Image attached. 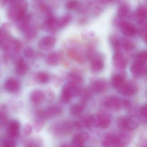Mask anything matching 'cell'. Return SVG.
I'll use <instances>...</instances> for the list:
<instances>
[{
  "label": "cell",
  "mask_w": 147,
  "mask_h": 147,
  "mask_svg": "<svg viewBox=\"0 0 147 147\" xmlns=\"http://www.w3.org/2000/svg\"><path fill=\"white\" fill-rule=\"evenodd\" d=\"M27 8V2L25 0H16L9 10V17L16 20H20L26 15Z\"/></svg>",
  "instance_id": "cell-1"
},
{
  "label": "cell",
  "mask_w": 147,
  "mask_h": 147,
  "mask_svg": "<svg viewBox=\"0 0 147 147\" xmlns=\"http://www.w3.org/2000/svg\"><path fill=\"white\" fill-rule=\"evenodd\" d=\"M105 107L113 110H119L123 108H128L131 103L128 100L121 99L116 96H110L107 98L104 102Z\"/></svg>",
  "instance_id": "cell-2"
},
{
  "label": "cell",
  "mask_w": 147,
  "mask_h": 147,
  "mask_svg": "<svg viewBox=\"0 0 147 147\" xmlns=\"http://www.w3.org/2000/svg\"><path fill=\"white\" fill-rule=\"evenodd\" d=\"M118 126L122 129L129 131L135 129L139 125V121L135 117H123L120 118Z\"/></svg>",
  "instance_id": "cell-3"
},
{
  "label": "cell",
  "mask_w": 147,
  "mask_h": 147,
  "mask_svg": "<svg viewBox=\"0 0 147 147\" xmlns=\"http://www.w3.org/2000/svg\"><path fill=\"white\" fill-rule=\"evenodd\" d=\"M91 60V69L94 73H98L102 71L104 67V62L102 57L95 53L90 58Z\"/></svg>",
  "instance_id": "cell-4"
},
{
  "label": "cell",
  "mask_w": 147,
  "mask_h": 147,
  "mask_svg": "<svg viewBox=\"0 0 147 147\" xmlns=\"http://www.w3.org/2000/svg\"><path fill=\"white\" fill-rule=\"evenodd\" d=\"M119 27L122 33L125 36L132 37L136 32L135 26L129 22L123 21L119 22Z\"/></svg>",
  "instance_id": "cell-5"
},
{
  "label": "cell",
  "mask_w": 147,
  "mask_h": 147,
  "mask_svg": "<svg viewBox=\"0 0 147 147\" xmlns=\"http://www.w3.org/2000/svg\"><path fill=\"white\" fill-rule=\"evenodd\" d=\"M113 65L118 70H123L127 65V60L120 52L115 53L113 57Z\"/></svg>",
  "instance_id": "cell-6"
},
{
  "label": "cell",
  "mask_w": 147,
  "mask_h": 147,
  "mask_svg": "<svg viewBox=\"0 0 147 147\" xmlns=\"http://www.w3.org/2000/svg\"><path fill=\"white\" fill-rule=\"evenodd\" d=\"M72 129V125L69 122L57 124L54 129V134L58 136H63L70 134Z\"/></svg>",
  "instance_id": "cell-7"
},
{
  "label": "cell",
  "mask_w": 147,
  "mask_h": 147,
  "mask_svg": "<svg viewBox=\"0 0 147 147\" xmlns=\"http://www.w3.org/2000/svg\"><path fill=\"white\" fill-rule=\"evenodd\" d=\"M56 44V39L52 36L43 37L40 40L38 44L40 49L43 51H49L54 48Z\"/></svg>",
  "instance_id": "cell-8"
},
{
  "label": "cell",
  "mask_w": 147,
  "mask_h": 147,
  "mask_svg": "<svg viewBox=\"0 0 147 147\" xmlns=\"http://www.w3.org/2000/svg\"><path fill=\"white\" fill-rule=\"evenodd\" d=\"M120 93L125 96H131L137 92L138 89L135 84L131 82H126L118 89Z\"/></svg>",
  "instance_id": "cell-9"
},
{
  "label": "cell",
  "mask_w": 147,
  "mask_h": 147,
  "mask_svg": "<svg viewBox=\"0 0 147 147\" xmlns=\"http://www.w3.org/2000/svg\"><path fill=\"white\" fill-rule=\"evenodd\" d=\"M146 63L135 61L131 66V74L134 78H139L143 76L146 72Z\"/></svg>",
  "instance_id": "cell-10"
},
{
  "label": "cell",
  "mask_w": 147,
  "mask_h": 147,
  "mask_svg": "<svg viewBox=\"0 0 147 147\" xmlns=\"http://www.w3.org/2000/svg\"><path fill=\"white\" fill-rule=\"evenodd\" d=\"M61 111L60 108L56 106L49 107L46 109L39 112L38 117L45 120L57 115L60 113Z\"/></svg>",
  "instance_id": "cell-11"
},
{
  "label": "cell",
  "mask_w": 147,
  "mask_h": 147,
  "mask_svg": "<svg viewBox=\"0 0 147 147\" xmlns=\"http://www.w3.org/2000/svg\"><path fill=\"white\" fill-rule=\"evenodd\" d=\"M106 82L102 80H96L92 81L91 84V89L93 92L100 93L106 90L107 88Z\"/></svg>",
  "instance_id": "cell-12"
},
{
  "label": "cell",
  "mask_w": 147,
  "mask_h": 147,
  "mask_svg": "<svg viewBox=\"0 0 147 147\" xmlns=\"http://www.w3.org/2000/svg\"><path fill=\"white\" fill-rule=\"evenodd\" d=\"M89 138V135L86 133H81L76 135L72 142V147H83L84 143Z\"/></svg>",
  "instance_id": "cell-13"
},
{
  "label": "cell",
  "mask_w": 147,
  "mask_h": 147,
  "mask_svg": "<svg viewBox=\"0 0 147 147\" xmlns=\"http://www.w3.org/2000/svg\"><path fill=\"white\" fill-rule=\"evenodd\" d=\"M20 86V83L16 79H8L4 84V87L7 91L14 92L17 90Z\"/></svg>",
  "instance_id": "cell-14"
},
{
  "label": "cell",
  "mask_w": 147,
  "mask_h": 147,
  "mask_svg": "<svg viewBox=\"0 0 147 147\" xmlns=\"http://www.w3.org/2000/svg\"><path fill=\"white\" fill-rule=\"evenodd\" d=\"M147 16V11L146 7L140 6L137 8L135 12V18L139 24H143L146 20Z\"/></svg>",
  "instance_id": "cell-15"
},
{
  "label": "cell",
  "mask_w": 147,
  "mask_h": 147,
  "mask_svg": "<svg viewBox=\"0 0 147 147\" xmlns=\"http://www.w3.org/2000/svg\"><path fill=\"white\" fill-rule=\"evenodd\" d=\"M120 142L121 143L118 137L113 135H108L104 139L102 145L104 147H112Z\"/></svg>",
  "instance_id": "cell-16"
},
{
  "label": "cell",
  "mask_w": 147,
  "mask_h": 147,
  "mask_svg": "<svg viewBox=\"0 0 147 147\" xmlns=\"http://www.w3.org/2000/svg\"><path fill=\"white\" fill-rule=\"evenodd\" d=\"M99 127L103 129L108 127L110 123V118L109 116L105 113L98 114Z\"/></svg>",
  "instance_id": "cell-17"
},
{
  "label": "cell",
  "mask_w": 147,
  "mask_h": 147,
  "mask_svg": "<svg viewBox=\"0 0 147 147\" xmlns=\"http://www.w3.org/2000/svg\"><path fill=\"white\" fill-rule=\"evenodd\" d=\"M20 129V124L17 121H14L9 123L8 127V133L11 137L17 136Z\"/></svg>",
  "instance_id": "cell-18"
},
{
  "label": "cell",
  "mask_w": 147,
  "mask_h": 147,
  "mask_svg": "<svg viewBox=\"0 0 147 147\" xmlns=\"http://www.w3.org/2000/svg\"><path fill=\"white\" fill-rule=\"evenodd\" d=\"M60 59V55L58 53L56 52L52 53L47 56L46 63L50 66H55L59 63Z\"/></svg>",
  "instance_id": "cell-19"
},
{
  "label": "cell",
  "mask_w": 147,
  "mask_h": 147,
  "mask_svg": "<svg viewBox=\"0 0 147 147\" xmlns=\"http://www.w3.org/2000/svg\"><path fill=\"white\" fill-rule=\"evenodd\" d=\"M125 82L123 76L121 74H116L113 75L111 78V84L115 89L118 90Z\"/></svg>",
  "instance_id": "cell-20"
},
{
  "label": "cell",
  "mask_w": 147,
  "mask_h": 147,
  "mask_svg": "<svg viewBox=\"0 0 147 147\" xmlns=\"http://www.w3.org/2000/svg\"><path fill=\"white\" fill-rule=\"evenodd\" d=\"M130 11L129 5L127 3H123L118 7L117 15L120 18H124L128 15Z\"/></svg>",
  "instance_id": "cell-21"
},
{
  "label": "cell",
  "mask_w": 147,
  "mask_h": 147,
  "mask_svg": "<svg viewBox=\"0 0 147 147\" xmlns=\"http://www.w3.org/2000/svg\"><path fill=\"white\" fill-rule=\"evenodd\" d=\"M45 26V28L50 32H55L58 28V20L55 18L50 17L46 21Z\"/></svg>",
  "instance_id": "cell-22"
},
{
  "label": "cell",
  "mask_w": 147,
  "mask_h": 147,
  "mask_svg": "<svg viewBox=\"0 0 147 147\" xmlns=\"http://www.w3.org/2000/svg\"><path fill=\"white\" fill-rule=\"evenodd\" d=\"M28 67L22 58L18 59L16 64V72L20 75L25 74L27 71Z\"/></svg>",
  "instance_id": "cell-23"
},
{
  "label": "cell",
  "mask_w": 147,
  "mask_h": 147,
  "mask_svg": "<svg viewBox=\"0 0 147 147\" xmlns=\"http://www.w3.org/2000/svg\"><path fill=\"white\" fill-rule=\"evenodd\" d=\"M12 40L13 39L7 34L3 35L0 38V48L3 50H9Z\"/></svg>",
  "instance_id": "cell-24"
},
{
  "label": "cell",
  "mask_w": 147,
  "mask_h": 147,
  "mask_svg": "<svg viewBox=\"0 0 147 147\" xmlns=\"http://www.w3.org/2000/svg\"><path fill=\"white\" fill-rule=\"evenodd\" d=\"M44 97V94L42 91L39 90H36L32 92L31 95V101L35 104L40 102Z\"/></svg>",
  "instance_id": "cell-25"
},
{
  "label": "cell",
  "mask_w": 147,
  "mask_h": 147,
  "mask_svg": "<svg viewBox=\"0 0 147 147\" xmlns=\"http://www.w3.org/2000/svg\"><path fill=\"white\" fill-rule=\"evenodd\" d=\"M84 109L83 104H78L72 105L70 108V111L71 115L74 116L79 115L83 112Z\"/></svg>",
  "instance_id": "cell-26"
},
{
  "label": "cell",
  "mask_w": 147,
  "mask_h": 147,
  "mask_svg": "<svg viewBox=\"0 0 147 147\" xmlns=\"http://www.w3.org/2000/svg\"><path fill=\"white\" fill-rule=\"evenodd\" d=\"M72 16L70 14H66L63 16L59 21H58V27L62 28L67 26L71 20Z\"/></svg>",
  "instance_id": "cell-27"
},
{
  "label": "cell",
  "mask_w": 147,
  "mask_h": 147,
  "mask_svg": "<svg viewBox=\"0 0 147 147\" xmlns=\"http://www.w3.org/2000/svg\"><path fill=\"white\" fill-rule=\"evenodd\" d=\"M110 41L111 46L113 47V49L116 52H120L121 46V41L119 40V39L116 36H112L110 39Z\"/></svg>",
  "instance_id": "cell-28"
},
{
  "label": "cell",
  "mask_w": 147,
  "mask_h": 147,
  "mask_svg": "<svg viewBox=\"0 0 147 147\" xmlns=\"http://www.w3.org/2000/svg\"><path fill=\"white\" fill-rule=\"evenodd\" d=\"M68 79L69 82L75 84L76 85H78L82 82L83 79L81 76L79 74L76 73H71L68 76Z\"/></svg>",
  "instance_id": "cell-29"
},
{
  "label": "cell",
  "mask_w": 147,
  "mask_h": 147,
  "mask_svg": "<svg viewBox=\"0 0 147 147\" xmlns=\"http://www.w3.org/2000/svg\"><path fill=\"white\" fill-rule=\"evenodd\" d=\"M121 47H123L126 51H131L134 49V45L133 42L126 39L122 40L121 41Z\"/></svg>",
  "instance_id": "cell-30"
},
{
  "label": "cell",
  "mask_w": 147,
  "mask_h": 147,
  "mask_svg": "<svg viewBox=\"0 0 147 147\" xmlns=\"http://www.w3.org/2000/svg\"><path fill=\"white\" fill-rule=\"evenodd\" d=\"M37 78L39 82L41 84H45L50 80V76L45 72H40L37 75Z\"/></svg>",
  "instance_id": "cell-31"
},
{
  "label": "cell",
  "mask_w": 147,
  "mask_h": 147,
  "mask_svg": "<svg viewBox=\"0 0 147 147\" xmlns=\"http://www.w3.org/2000/svg\"><path fill=\"white\" fill-rule=\"evenodd\" d=\"M147 58V53L146 51L138 53L135 56V61L146 63V62Z\"/></svg>",
  "instance_id": "cell-32"
},
{
  "label": "cell",
  "mask_w": 147,
  "mask_h": 147,
  "mask_svg": "<svg viewBox=\"0 0 147 147\" xmlns=\"http://www.w3.org/2000/svg\"><path fill=\"white\" fill-rule=\"evenodd\" d=\"M68 54L69 56L73 59H75L78 63H81L83 62V57L82 56L79 54L78 53L76 52V51L73 50H70L68 51Z\"/></svg>",
  "instance_id": "cell-33"
},
{
  "label": "cell",
  "mask_w": 147,
  "mask_h": 147,
  "mask_svg": "<svg viewBox=\"0 0 147 147\" xmlns=\"http://www.w3.org/2000/svg\"><path fill=\"white\" fill-rule=\"evenodd\" d=\"M79 3L77 0H71L66 3V8L68 10H74L78 7Z\"/></svg>",
  "instance_id": "cell-34"
},
{
  "label": "cell",
  "mask_w": 147,
  "mask_h": 147,
  "mask_svg": "<svg viewBox=\"0 0 147 147\" xmlns=\"http://www.w3.org/2000/svg\"><path fill=\"white\" fill-rule=\"evenodd\" d=\"M21 47V45L20 42L16 40L13 39L9 49H12L13 51L17 53L20 51Z\"/></svg>",
  "instance_id": "cell-35"
},
{
  "label": "cell",
  "mask_w": 147,
  "mask_h": 147,
  "mask_svg": "<svg viewBox=\"0 0 147 147\" xmlns=\"http://www.w3.org/2000/svg\"><path fill=\"white\" fill-rule=\"evenodd\" d=\"M44 121L45 120L43 119L38 117V119L36 120L34 123V128L35 131L39 132L41 130L44 126Z\"/></svg>",
  "instance_id": "cell-36"
},
{
  "label": "cell",
  "mask_w": 147,
  "mask_h": 147,
  "mask_svg": "<svg viewBox=\"0 0 147 147\" xmlns=\"http://www.w3.org/2000/svg\"><path fill=\"white\" fill-rule=\"evenodd\" d=\"M24 55L27 58H31L34 55L33 50L30 47H27L25 48L24 51Z\"/></svg>",
  "instance_id": "cell-37"
},
{
  "label": "cell",
  "mask_w": 147,
  "mask_h": 147,
  "mask_svg": "<svg viewBox=\"0 0 147 147\" xmlns=\"http://www.w3.org/2000/svg\"><path fill=\"white\" fill-rule=\"evenodd\" d=\"M24 133L26 135H29L33 132V128L29 124H26L24 127Z\"/></svg>",
  "instance_id": "cell-38"
},
{
  "label": "cell",
  "mask_w": 147,
  "mask_h": 147,
  "mask_svg": "<svg viewBox=\"0 0 147 147\" xmlns=\"http://www.w3.org/2000/svg\"><path fill=\"white\" fill-rule=\"evenodd\" d=\"M26 32V36L28 38H32L35 35V33L33 30L29 29V28L25 31Z\"/></svg>",
  "instance_id": "cell-39"
},
{
  "label": "cell",
  "mask_w": 147,
  "mask_h": 147,
  "mask_svg": "<svg viewBox=\"0 0 147 147\" xmlns=\"http://www.w3.org/2000/svg\"><path fill=\"white\" fill-rule=\"evenodd\" d=\"M3 147H16L15 143L12 141H8L4 143Z\"/></svg>",
  "instance_id": "cell-40"
},
{
  "label": "cell",
  "mask_w": 147,
  "mask_h": 147,
  "mask_svg": "<svg viewBox=\"0 0 147 147\" xmlns=\"http://www.w3.org/2000/svg\"><path fill=\"white\" fill-rule=\"evenodd\" d=\"M140 113L142 115L143 117L147 116V106L146 105H145L142 106L140 109Z\"/></svg>",
  "instance_id": "cell-41"
},
{
  "label": "cell",
  "mask_w": 147,
  "mask_h": 147,
  "mask_svg": "<svg viewBox=\"0 0 147 147\" xmlns=\"http://www.w3.org/2000/svg\"><path fill=\"white\" fill-rule=\"evenodd\" d=\"M16 1V0H1V2L2 4H6L8 2H14Z\"/></svg>",
  "instance_id": "cell-42"
},
{
  "label": "cell",
  "mask_w": 147,
  "mask_h": 147,
  "mask_svg": "<svg viewBox=\"0 0 147 147\" xmlns=\"http://www.w3.org/2000/svg\"><path fill=\"white\" fill-rule=\"evenodd\" d=\"M60 147H70V146H68L67 145H63V146H61Z\"/></svg>",
  "instance_id": "cell-43"
},
{
  "label": "cell",
  "mask_w": 147,
  "mask_h": 147,
  "mask_svg": "<svg viewBox=\"0 0 147 147\" xmlns=\"http://www.w3.org/2000/svg\"><path fill=\"white\" fill-rule=\"evenodd\" d=\"M2 32V30L1 28H0V37L1 36Z\"/></svg>",
  "instance_id": "cell-44"
},
{
  "label": "cell",
  "mask_w": 147,
  "mask_h": 147,
  "mask_svg": "<svg viewBox=\"0 0 147 147\" xmlns=\"http://www.w3.org/2000/svg\"><path fill=\"white\" fill-rule=\"evenodd\" d=\"M28 147H38L36 146H28Z\"/></svg>",
  "instance_id": "cell-45"
},
{
  "label": "cell",
  "mask_w": 147,
  "mask_h": 147,
  "mask_svg": "<svg viewBox=\"0 0 147 147\" xmlns=\"http://www.w3.org/2000/svg\"><path fill=\"white\" fill-rule=\"evenodd\" d=\"M106 1H111V0H106Z\"/></svg>",
  "instance_id": "cell-46"
}]
</instances>
